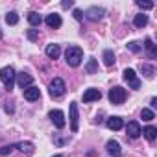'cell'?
<instances>
[{
  "instance_id": "6da1fadb",
  "label": "cell",
  "mask_w": 157,
  "mask_h": 157,
  "mask_svg": "<svg viewBox=\"0 0 157 157\" xmlns=\"http://www.w3.org/2000/svg\"><path fill=\"white\" fill-rule=\"evenodd\" d=\"M65 59H67V63L70 65V67H78L82 63V59H83V50L80 48V46H68L67 48V52H65Z\"/></svg>"
},
{
  "instance_id": "7a4b0ae2",
  "label": "cell",
  "mask_w": 157,
  "mask_h": 157,
  "mask_svg": "<svg viewBox=\"0 0 157 157\" xmlns=\"http://www.w3.org/2000/svg\"><path fill=\"white\" fill-rule=\"evenodd\" d=\"M15 78H17V74H15V68H13V67H4V68H0V80H2V83H4V87H6L8 91L13 89Z\"/></svg>"
},
{
  "instance_id": "3957f363",
  "label": "cell",
  "mask_w": 157,
  "mask_h": 157,
  "mask_svg": "<svg viewBox=\"0 0 157 157\" xmlns=\"http://www.w3.org/2000/svg\"><path fill=\"white\" fill-rule=\"evenodd\" d=\"M65 91H67L65 82L61 80V78H54L52 83H50V87H48L50 96H52V98H59V96H63V94H65Z\"/></svg>"
},
{
  "instance_id": "277c9868",
  "label": "cell",
  "mask_w": 157,
  "mask_h": 157,
  "mask_svg": "<svg viewBox=\"0 0 157 157\" xmlns=\"http://www.w3.org/2000/svg\"><path fill=\"white\" fill-rule=\"evenodd\" d=\"M124 100H126V89H124V87L117 85V87L109 89V102H111V104L120 105V104H124Z\"/></svg>"
},
{
  "instance_id": "5b68a950",
  "label": "cell",
  "mask_w": 157,
  "mask_h": 157,
  "mask_svg": "<svg viewBox=\"0 0 157 157\" xmlns=\"http://www.w3.org/2000/svg\"><path fill=\"white\" fill-rule=\"evenodd\" d=\"M48 117H50V120L54 122V126H56V128H59V129H61V128H65L67 120H65V113H63L61 109H52Z\"/></svg>"
},
{
  "instance_id": "8992f818",
  "label": "cell",
  "mask_w": 157,
  "mask_h": 157,
  "mask_svg": "<svg viewBox=\"0 0 157 157\" xmlns=\"http://www.w3.org/2000/svg\"><path fill=\"white\" fill-rule=\"evenodd\" d=\"M124 80L129 83L131 89H139V87H140V80L137 78V72H135L133 68H126V70H124Z\"/></svg>"
},
{
  "instance_id": "52a82bcc",
  "label": "cell",
  "mask_w": 157,
  "mask_h": 157,
  "mask_svg": "<svg viewBox=\"0 0 157 157\" xmlns=\"http://www.w3.org/2000/svg\"><path fill=\"white\" fill-rule=\"evenodd\" d=\"M15 82L19 83V87L24 91V89H28L30 85H32V82H33V78L28 74V72H21V74H17V78H15Z\"/></svg>"
},
{
  "instance_id": "ba28073f",
  "label": "cell",
  "mask_w": 157,
  "mask_h": 157,
  "mask_svg": "<svg viewBox=\"0 0 157 157\" xmlns=\"http://www.w3.org/2000/svg\"><path fill=\"white\" fill-rule=\"evenodd\" d=\"M78 122H80V117H78V104L72 102L70 104V129L74 133L78 131Z\"/></svg>"
},
{
  "instance_id": "9c48e42d",
  "label": "cell",
  "mask_w": 157,
  "mask_h": 157,
  "mask_svg": "<svg viewBox=\"0 0 157 157\" xmlns=\"http://www.w3.org/2000/svg\"><path fill=\"white\" fill-rule=\"evenodd\" d=\"M126 131H128V135H129L131 139H139V137H140V133H142V129H140L139 122H135V120L128 122V126H126Z\"/></svg>"
},
{
  "instance_id": "30bf717a",
  "label": "cell",
  "mask_w": 157,
  "mask_h": 157,
  "mask_svg": "<svg viewBox=\"0 0 157 157\" xmlns=\"http://www.w3.org/2000/svg\"><path fill=\"white\" fill-rule=\"evenodd\" d=\"M102 98V93L98 91V89H87L85 93H83V102L85 104H89V102H98Z\"/></svg>"
},
{
  "instance_id": "8fae6325",
  "label": "cell",
  "mask_w": 157,
  "mask_h": 157,
  "mask_svg": "<svg viewBox=\"0 0 157 157\" xmlns=\"http://www.w3.org/2000/svg\"><path fill=\"white\" fill-rule=\"evenodd\" d=\"M104 13H105V11H104L102 8H94V6H93V8H89V10L85 11V17H87L89 21H100V19L104 17Z\"/></svg>"
},
{
  "instance_id": "7c38bea8",
  "label": "cell",
  "mask_w": 157,
  "mask_h": 157,
  "mask_svg": "<svg viewBox=\"0 0 157 157\" xmlns=\"http://www.w3.org/2000/svg\"><path fill=\"white\" fill-rule=\"evenodd\" d=\"M24 98H26V100H30V102L39 100V98H41V91H39V87L30 85L28 89H24Z\"/></svg>"
},
{
  "instance_id": "4fadbf2b",
  "label": "cell",
  "mask_w": 157,
  "mask_h": 157,
  "mask_svg": "<svg viewBox=\"0 0 157 157\" xmlns=\"http://www.w3.org/2000/svg\"><path fill=\"white\" fill-rule=\"evenodd\" d=\"M44 22H46V26H48V28H54V30H56V28H59V26H61V22H63V21H61V17H59L57 13H50V15H46Z\"/></svg>"
},
{
  "instance_id": "5bb4252c",
  "label": "cell",
  "mask_w": 157,
  "mask_h": 157,
  "mask_svg": "<svg viewBox=\"0 0 157 157\" xmlns=\"http://www.w3.org/2000/svg\"><path fill=\"white\" fill-rule=\"evenodd\" d=\"M105 124H107V128H109V129H113V131H118V129H122V128H124V120H122L120 117H109Z\"/></svg>"
},
{
  "instance_id": "9a60e30c",
  "label": "cell",
  "mask_w": 157,
  "mask_h": 157,
  "mask_svg": "<svg viewBox=\"0 0 157 157\" xmlns=\"http://www.w3.org/2000/svg\"><path fill=\"white\" fill-rule=\"evenodd\" d=\"M105 148H107V153H109V155H113V157H120V155H122L120 144H118L117 140H109V142L105 144Z\"/></svg>"
},
{
  "instance_id": "2e32d148",
  "label": "cell",
  "mask_w": 157,
  "mask_h": 157,
  "mask_svg": "<svg viewBox=\"0 0 157 157\" xmlns=\"http://www.w3.org/2000/svg\"><path fill=\"white\" fill-rule=\"evenodd\" d=\"M44 52H46V56H48L50 59H57V57L61 56L59 44H54V43H52V44H46V50H44Z\"/></svg>"
},
{
  "instance_id": "e0dca14e",
  "label": "cell",
  "mask_w": 157,
  "mask_h": 157,
  "mask_svg": "<svg viewBox=\"0 0 157 157\" xmlns=\"http://www.w3.org/2000/svg\"><path fill=\"white\" fill-rule=\"evenodd\" d=\"M28 21H30V24H32V26H41L43 17H41L37 11H30V13H28Z\"/></svg>"
},
{
  "instance_id": "ac0fdd59",
  "label": "cell",
  "mask_w": 157,
  "mask_h": 157,
  "mask_svg": "<svg viewBox=\"0 0 157 157\" xmlns=\"http://www.w3.org/2000/svg\"><path fill=\"white\" fill-rule=\"evenodd\" d=\"M133 24H135L137 28H144V26L148 24V15H144V13H139V15H135V19H133Z\"/></svg>"
},
{
  "instance_id": "d6986e66",
  "label": "cell",
  "mask_w": 157,
  "mask_h": 157,
  "mask_svg": "<svg viewBox=\"0 0 157 157\" xmlns=\"http://www.w3.org/2000/svg\"><path fill=\"white\" fill-rule=\"evenodd\" d=\"M144 48H146V52H148V56H150L151 59L157 57V50H155V44L151 43V39H146V41H144Z\"/></svg>"
},
{
  "instance_id": "ffe728a7",
  "label": "cell",
  "mask_w": 157,
  "mask_h": 157,
  "mask_svg": "<svg viewBox=\"0 0 157 157\" xmlns=\"http://www.w3.org/2000/svg\"><path fill=\"white\" fill-rule=\"evenodd\" d=\"M142 135H144L148 140H155V139H157V129H155L153 126H146V128L142 129Z\"/></svg>"
},
{
  "instance_id": "44dd1931",
  "label": "cell",
  "mask_w": 157,
  "mask_h": 157,
  "mask_svg": "<svg viewBox=\"0 0 157 157\" xmlns=\"http://www.w3.org/2000/svg\"><path fill=\"white\" fill-rule=\"evenodd\" d=\"M15 148H19V150L22 151V153H28V155H32V153H33V148H35V146H33L32 142H19V144H17Z\"/></svg>"
},
{
  "instance_id": "7402d4cb",
  "label": "cell",
  "mask_w": 157,
  "mask_h": 157,
  "mask_svg": "<svg viewBox=\"0 0 157 157\" xmlns=\"http://www.w3.org/2000/svg\"><path fill=\"white\" fill-rule=\"evenodd\" d=\"M85 70H87V74H96L98 72V61L96 59H89L87 65H85Z\"/></svg>"
},
{
  "instance_id": "603a6c76",
  "label": "cell",
  "mask_w": 157,
  "mask_h": 157,
  "mask_svg": "<svg viewBox=\"0 0 157 157\" xmlns=\"http://www.w3.org/2000/svg\"><path fill=\"white\" fill-rule=\"evenodd\" d=\"M104 63H105L107 67H111V65L115 63V54H113V50H105V52H104Z\"/></svg>"
},
{
  "instance_id": "cb8c5ba5",
  "label": "cell",
  "mask_w": 157,
  "mask_h": 157,
  "mask_svg": "<svg viewBox=\"0 0 157 157\" xmlns=\"http://www.w3.org/2000/svg\"><path fill=\"white\" fill-rule=\"evenodd\" d=\"M140 70L144 72V76H146V78H150V80L153 78V74H155V68H153L151 65H140Z\"/></svg>"
},
{
  "instance_id": "d4e9b609",
  "label": "cell",
  "mask_w": 157,
  "mask_h": 157,
  "mask_svg": "<svg viewBox=\"0 0 157 157\" xmlns=\"http://www.w3.org/2000/svg\"><path fill=\"white\" fill-rule=\"evenodd\" d=\"M6 22H8L10 26H15V24L19 22V15H17L15 11H10V13L6 15Z\"/></svg>"
},
{
  "instance_id": "484cf974",
  "label": "cell",
  "mask_w": 157,
  "mask_h": 157,
  "mask_svg": "<svg viewBox=\"0 0 157 157\" xmlns=\"http://www.w3.org/2000/svg\"><path fill=\"white\" fill-rule=\"evenodd\" d=\"M128 50H131V52H140V50H142V44H140L139 41H131V43H128Z\"/></svg>"
},
{
  "instance_id": "4316f807",
  "label": "cell",
  "mask_w": 157,
  "mask_h": 157,
  "mask_svg": "<svg viewBox=\"0 0 157 157\" xmlns=\"http://www.w3.org/2000/svg\"><path fill=\"white\" fill-rule=\"evenodd\" d=\"M153 118H155V115H153L151 109H142V120L150 122V120H153Z\"/></svg>"
},
{
  "instance_id": "83f0119b",
  "label": "cell",
  "mask_w": 157,
  "mask_h": 157,
  "mask_svg": "<svg viewBox=\"0 0 157 157\" xmlns=\"http://www.w3.org/2000/svg\"><path fill=\"white\" fill-rule=\"evenodd\" d=\"M26 37H28L30 41H37V39H39V32H37V30H28V32H26Z\"/></svg>"
},
{
  "instance_id": "f1b7e54d",
  "label": "cell",
  "mask_w": 157,
  "mask_h": 157,
  "mask_svg": "<svg viewBox=\"0 0 157 157\" xmlns=\"http://www.w3.org/2000/svg\"><path fill=\"white\" fill-rule=\"evenodd\" d=\"M137 6L142 8V10H151V8H153V2H142V0H139Z\"/></svg>"
},
{
  "instance_id": "f546056e",
  "label": "cell",
  "mask_w": 157,
  "mask_h": 157,
  "mask_svg": "<svg viewBox=\"0 0 157 157\" xmlns=\"http://www.w3.org/2000/svg\"><path fill=\"white\" fill-rule=\"evenodd\" d=\"M13 148H15V146H4V148H0V155H8V153H11Z\"/></svg>"
},
{
  "instance_id": "4dcf8cb0",
  "label": "cell",
  "mask_w": 157,
  "mask_h": 157,
  "mask_svg": "<svg viewBox=\"0 0 157 157\" xmlns=\"http://www.w3.org/2000/svg\"><path fill=\"white\" fill-rule=\"evenodd\" d=\"M74 19L76 21H82L83 19V11L82 10H74Z\"/></svg>"
},
{
  "instance_id": "1f68e13d",
  "label": "cell",
  "mask_w": 157,
  "mask_h": 157,
  "mask_svg": "<svg viewBox=\"0 0 157 157\" xmlns=\"http://www.w3.org/2000/svg\"><path fill=\"white\" fill-rule=\"evenodd\" d=\"M61 6H63V8H70V6H72V0H65Z\"/></svg>"
},
{
  "instance_id": "d6a6232c",
  "label": "cell",
  "mask_w": 157,
  "mask_h": 157,
  "mask_svg": "<svg viewBox=\"0 0 157 157\" xmlns=\"http://www.w3.org/2000/svg\"><path fill=\"white\" fill-rule=\"evenodd\" d=\"M54 157H63V155H54Z\"/></svg>"
},
{
  "instance_id": "836d02e7",
  "label": "cell",
  "mask_w": 157,
  "mask_h": 157,
  "mask_svg": "<svg viewBox=\"0 0 157 157\" xmlns=\"http://www.w3.org/2000/svg\"><path fill=\"white\" fill-rule=\"evenodd\" d=\"M0 37H2V32H0Z\"/></svg>"
}]
</instances>
